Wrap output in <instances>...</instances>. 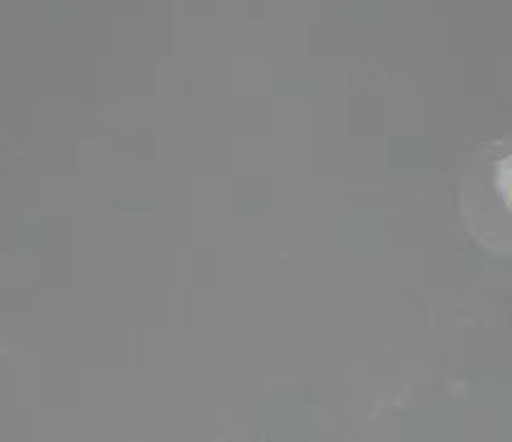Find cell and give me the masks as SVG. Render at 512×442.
<instances>
[{
  "label": "cell",
  "mask_w": 512,
  "mask_h": 442,
  "mask_svg": "<svg viewBox=\"0 0 512 442\" xmlns=\"http://www.w3.org/2000/svg\"><path fill=\"white\" fill-rule=\"evenodd\" d=\"M459 211L481 247L512 259V136L491 141L474 155L459 189Z\"/></svg>",
  "instance_id": "cell-1"
}]
</instances>
